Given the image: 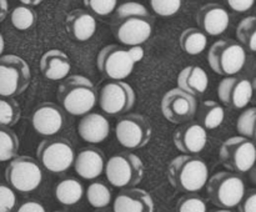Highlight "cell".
<instances>
[{
	"label": "cell",
	"mask_w": 256,
	"mask_h": 212,
	"mask_svg": "<svg viewBox=\"0 0 256 212\" xmlns=\"http://www.w3.org/2000/svg\"><path fill=\"white\" fill-rule=\"evenodd\" d=\"M168 179L174 189L185 194H195L206 185L209 180V167L202 157L182 154L169 164Z\"/></svg>",
	"instance_id": "obj_1"
},
{
	"label": "cell",
	"mask_w": 256,
	"mask_h": 212,
	"mask_svg": "<svg viewBox=\"0 0 256 212\" xmlns=\"http://www.w3.org/2000/svg\"><path fill=\"white\" fill-rule=\"evenodd\" d=\"M58 99L68 114L84 116L89 114L98 101L94 84L82 75L66 76L58 89Z\"/></svg>",
	"instance_id": "obj_2"
},
{
	"label": "cell",
	"mask_w": 256,
	"mask_h": 212,
	"mask_svg": "<svg viewBox=\"0 0 256 212\" xmlns=\"http://www.w3.org/2000/svg\"><path fill=\"white\" fill-rule=\"evenodd\" d=\"M205 186L209 200L219 209L236 207L246 191L244 179L236 172H216L209 177Z\"/></svg>",
	"instance_id": "obj_3"
},
{
	"label": "cell",
	"mask_w": 256,
	"mask_h": 212,
	"mask_svg": "<svg viewBox=\"0 0 256 212\" xmlns=\"http://www.w3.org/2000/svg\"><path fill=\"white\" fill-rule=\"evenodd\" d=\"M106 180L118 189H129L136 186L144 177V162L138 155L132 152H120L112 155L104 166Z\"/></svg>",
	"instance_id": "obj_4"
},
{
	"label": "cell",
	"mask_w": 256,
	"mask_h": 212,
	"mask_svg": "<svg viewBox=\"0 0 256 212\" xmlns=\"http://www.w3.org/2000/svg\"><path fill=\"white\" fill-rule=\"evenodd\" d=\"M208 62L212 71L222 76L238 75L246 62V50L235 40H218L208 51Z\"/></svg>",
	"instance_id": "obj_5"
},
{
	"label": "cell",
	"mask_w": 256,
	"mask_h": 212,
	"mask_svg": "<svg viewBox=\"0 0 256 212\" xmlns=\"http://www.w3.org/2000/svg\"><path fill=\"white\" fill-rule=\"evenodd\" d=\"M32 81L30 66L22 57L14 54L0 56V96H19Z\"/></svg>",
	"instance_id": "obj_6"
},
{
	"label": "cell",
	"mask_w": 256,
	"mask_h": 212,
	"mask_svg": "<svg viewBox=\"0 0 256 212\" xmlns=\"http://www.w3.org/2000/svg\"><path fill=\"white\" fill-rule=\"evenodd\" d=\"M5 180L14 191L29 194L42 184V165L30 156L14 157L5 169Z\"/></svg>",
	"instance_id": "obj_7"
},
{
	"label": "cell",
	"mask_w": 256,
	"mask_h": 212,
	"mask_svg": "<svg viewBox=\"0 0 256 212\" xmlns=\"http://www.w3.org/2000/svg\"><path fill=\"white\" fill-rule=\"evenodd\" d=\"M39 164L52 174L68 171L74 164L75 151L72 142L64 137L45 139L38 146Z\"/></svg>",
	"instance_id": "obj_8"
},
{
	"label": "cell",
	"mask_w": 256,
	"mask_h": 212,
	"mask_svg": "<svg viewBox=\"0 0 256 212\" xmlns=\"http://www.w3.org/2000/svg\"><path fill=\"white\" fill-rule=\"evenodd\" d=\"M220 161L230 171L245 174L254 167L256 150L252 140L232 136L222 142L219 151Z\"/></svg>",
	"instance_id": "obj_9"
},
{
	"label": "cell",
	"mask_w": 256,
	"mask_h": 212,
	"mask_svg": "<svg viewBox=\"0 0 256 212\" xmlns=\"http://www.w3.org/2000/svg\"><path fill=\"white\" fill-rule=\"evenodd\" d=\"M136 101L135 91L128 82L112 80L102 85L98 102L102 111L109 116H119L132 109Z\"/></svg>",
	"instance_id": "obj_10"
},
{
	"label": "cell",
	"mask_w": 256,
	"mask_h": 212,
	"mask_svg": "<svg viewBox=\"0 0 256 212\" xmlns=\"http://www.w3.org/2000/svg\"><path fill=\"white\" fill-rule=\"evenodd\" d=\"M150 121L140 114H128L120 117L115 126V136L126 149H142L152 140Z\"/></svg>",
	"instance_id": "obj_11"
},
{
	"label": "cell",
	"mask_w": 256,
	"mask_h": 212,
	"mask_svg": "<svg viewBox=\"0 0 256 212\" xmlns=\"http://www.w3.org/2000/svg\"><path fill=\"white\" fill-rule=\"evenodd\" d=\"M99 71L112 80H124L132 74L134 62L128 54V49L110 44L102 47L96 57Z\"/></svg>",
	"instance_id": "obj_12"
},
{
	"label": "cell",
	"mask_w": 256,
	"mask_h": 212,
	"mask_svg": "<svg viewBox=\"0 0 256 212\" xmlns=\"http://www.w3.org/2000/svg\"><path fill=\"white\" fill-rule=\"evenodd\" d=\"M198 111L196 97L179 87L169 90L162 99V116L172 124H184L195 117Z\"/></svg>",
	"instance_id": "obj_13"
},
{
	"label": "cell",
	"mask_w": 256,
	"mask_h": 212,
	"mask_svg": "<svg viewBox=\"0 0 256 212\" xmlns=\"http://www.w3.org/2000/svg\"><path fill=\"white\" fill-rule=\"evenodd\" d=\"M254 94V82L244 75L226 76L218 86L220 101L232 109H245L250 104Z\"/></svg>",
	"instance_id": "obj_14"
},
{
	"label": "cell",
	"mask_w": 256,
	"mask_h": 212,
	"mask_svg": "<svg viewBox=\"0 0 256 212\" xmlns=\"http://www.w3.org/2000/svg\"><path fill=\"white\" fill-rule=\"evenodd\" d=\"M115 21L116 22L114 24L112 31L115 37L125 46L142 45L152 36V17L130 16Z\"/></svg>",
	"instance_id": "obj_15"
},
{
	"label": "cell",
	"mask_w": 256,
	"mask_h": 212,
	"mask_svg": "<svg viewBox=\"0 0 256 212\" xmlns=\"http://www.w3.org/2000/svg\"><path fill=\"white\" fill-rule=\"evenodd\" d=\"M32 124L42 136H54L64 126V112L54 102H42L32 112Z\"/></svg>",
	"instance_id": "obj_16"
},
{
	"label": "cell",
	"mask_w": 256,
	"mask_h": 212,
	"mask_svg": "<svg viewBox=\"0 0 256 212\" xmlns=\"http://www.w3.org/2000/svg\"><path fill=\"white\" fill-rule=\"evenodd\" d=\"M172 141L180 152L186 155H198L208 144V130L196 122L184 124L172 134Z\"/></svg>",
	"instance_id": "obj_17"
},
{
	"label": "cell",
	"mask_w": 256,
	"mask_h": 212,
	"mask_svg": "<svg viewBox=\"0 0 256 212\" xmlns=\"http://www.w3.org/2000/svg\"><path fill=\"white\" fill-rule=\"evenodd\" d=\"M196 22L205 35L219 36L229 27L230 15L222 5L209 2L198 10Z\"/></svg>",
	"instance_id": "obj_18"
},
{
	"label": "cell",
	"mask_w": 256,
	"mask_h": 212,
	"mask_svg": "<svg viewBox=\"0 0 256 212\" xmlns=\"http://www.w3.org/2000/svg\"><path fill=\"white\" fill-rule=\"evenodd\" d=\"M114 212H154L155 205L152 195L142 189L129 187L115 197Z\"/></svg>",
	"instance_id": "obj_19"
},
{
	"label": "cell",
	"mask_w": 256,
	"mask_h": 212,
	"mask_svg": "<svg viewBox=\"0 0 256 212\" xmlns=\"http://www.w3.org/2000/svg\"><path fill=\"white\" fill-rule=\"evenodd\" d=\"M75 172L84 180H95L104 172L105 156L100 149L95 146H86L75 155Z\"/></svg>",
	"instance_id": "obj_20"
},
{
	"label": "cell",
	"mask_w": 256,
	"mask_h": 212,
	"mask_svg": "<svg viewBox=\"0 0 256 212\" xmlns=\"http://www.w3.org/2000/svg\"><path fill=\"white\" fill-rule=\"evenodd\" d=\"M78 134L88 144H100L109 136L110 122L104 115L89 112L80 120L78 125Z\"/></svg>",
	"instance_id": "obj_21"
},
{
	"label": "cell",
	"mask_w": 256,
	"mask_h": 212,
	"mask_svg": "<svg viewBox=\"0 0 256 212\" xmlns=\"http://www.w3.org/2000/svg\"><path fill=\"white\" fill-rule=\"evenodd\" d=\"M65 25L70 36L80 42L88 41L96 31V19L84 9H74L66 15Z\"/></svg>",
	"instance_id": "obj_22"
},
{
	"label": "cell",
	"mask_w": 256,
	"mask_h": 212,
	"mask_svg": "<svg viewBox=\"0 0 256 212\" xmlns=\"http://www.w3.org/2000/svg\"><path fill=\"white\" fill-rule=\"evenodd\" d=\"M72 70L70 59L64 51L59 49H52L44 52L40 59V71L52 81L64 80Z\"/></svg>",
	"instance_id": "obj_23"
},
{
	"label": "cell",
	"mask_w": 256,
	"mask_h": 212,
	"mask_svg": "<svg viewBox=\"0 0 256 212\" xmlns=\"http://www.w3.org/2000/svg\"><path fill=\"white\" fill-rule=\"evenodd\" d=\"M208 86H209V76L206 71L200 66L189 65L184 67L178 76V87L195 97L204 94Z\"/></svg>",
	"instance_id": "obj_24"
},
{
	"label": "cell",
	"mask_w": 256,
	"mask_h": 212,
	"mask_svg": "<svg viewBox=\"0 0 256 212\" xmlns=\"http://www.w3.org/2000/svg\"><path fill=\"white\" fill-rule=\"evenodd\" d=\"M84 196V187L76 179L68 177L55 186V199L64 206L76 205Z\"/></svg>",
	"instance_id": "obj_25"
},
{
	"label": "cell",
	"mask_w": 256,
	"mask_h": 212,
	"mask_svg": "<svg viewBox=\"0 0 256 212\" xmlns=\"http://www.w3.org/2000/svg\"><path fill=\"white\" fill-rule=\"evenodd\" d=\"M199 119L205 130L218 129L224 122L225 109L214 100H206L199 109Z\"/></svg>",
	"instance_id": "obj_26"
},
{
	"label": "cell",
	"mask_w": 256,
	"mask_h": 212,
	"mask_svg": "<svg viewBox=\"0 0 256 212\" xmlns=\"http://www.w3.org/2000/svg\"><path fill=\"white\" fill-rule=\"evenodd\" d=\"M180 47L189 55H199L206 49L208 37L196 27H188L180 35Z\"/></svg>",
	"instance_id": "obj_27"
},
{
	"label": "cell",
	"mask_w": 256,
	"mask_h": 212,
	"mask_svg": "<svg viewBox=\"0 0 256 212\" xmlns=\"http://www.w3.org/2000/svg\"><path fill=\"white\" fill-rule=\"evenodd\" d=\"M19 137L9 127H0V162L10 161L19 152Z\"/></svg>",
	"instance_id": "obj_28"
},
{
	"label": "cell",
	"mask_w": 256,
	"mask_h": 212,
	"mask_svg": "<svg viewBox=\"0 0 256 212\" xmlns=\"http://www.w3.org/2000/svg\"><path fill=\"white\" fill-rule=\"evenodd\" d=\"M236 37L240 44L249 50L250 52L256 51V17L246 16L239 22L236 27Z\"/></svg>",
	"instance_id": "obj_29"
},
{
	"label": "cell",
	"mask_w": 256,
	"mask_h": 212,
	"mask_svg": "<svg viewBox=\"0 0 256 212\" xmlns=\"http://www.w3.org/2000/svg\"><path fill=\"white\" fill-rule=\"evenodd\" d=\"M22 110L14 97L0 96V127H12L19 122Z\"/></svg>",
	"instance_id": "obj_30"
},
{
	"label": "cell",
	"mask_w": 256,
	"mask_h": 212,
	"mask_svg": "<svg viewBox=\"0 0 256 212\" xmlns=\"http://www.w3.org/2000/svg\"><path fill=\"white\" fill-rule=\"evenodd\" d=\"M86 200L94 209H104L112 202V191L104 182H92L86 189Z\"/></svg>",
	"instance_id": "obj_31"
},
{
	"label": "cell",
	"mask_w": 256,
	"mask_h": 212,
	"mask_svg": "<svg viewBox=\"0 0 256 212\" xmlns=\"http://www.w3.org/2000/svg\"><path fill=\"white\" fill-rule=\"evenodd\" d=\"M38 15L32 7L26 6V5H19L15 7L10 14V21L12 26L20 31H25L34 26L36 22Z\"/></svg>",
	"instance_id": "obj_32"
},
{
	"label": "cell",
	"mask_w": 256,
	"mask_h": 212,
	"mask_svg": "<svg viewBox=\"0 0 256 212\" xmlns=\"http://www.w3.org/2000/svg\"><path fill=\"white\" fill-rule=\"evenodd\" d=\"M255 121H256V107H245L244 111L240 114L236 121V130L240 136L252 140L255 136Z\"/></svg>",
	"instance_id": "obj_33"
},
{
	"label": "cell",
	"mask_w": 256,
	"mask_h": 212,
	"mask_svg": "<svg viewBox=\"0 0 256 212\" xmlns=\"http://www.w3.org/2000/svg\"><path fill=\"white\" fill-rule=\"evenodd\" d=\"M130 16H145V17H152L150 16L149 10L146 9L145 5L142 2L138 1H126L122 2V5L115 9V20L125 19V17Z\"/></svg>",
	"instance_id": "obj_34"
},
{
	"label": "cell",
	"mask_w": 256,
	"mask_h": 212,
	"mask_svg": "<svg viewBox=\"0 0 256 212\" xmlns=\"http://www.w3.org/2000/svg\"><path fill=\"white\" fill-rule=\"evenodd\" d=\"M182 0H150L152 11L162 17H172L179 12Z\"/></svg>",
	"instance_id": "obj_35"
},
{
	"label": "cell",
	"mask_w": 256,
	"mask_h": 212,
	"mask_svg": "<svg viewBox=\"0 0 256 212\" xmlns=\"http://www.w3.org/2000/svg\"><path fill=\"white\" fill-rule=\"evenodd\" d=\"M178 212H206V202L195 194H188L178 202Z\"/></svg>",
	"instance_id": "obj_36"
},
{
	"label": "cell",
	"mask_w": 256,
	"mask_h": 212,
	"mask_svg": "<svg viewBox=\"0 0 256 212\" xmlns=\"http://www.w3.org/2000/svg\"><path fill=\"white\" fill-rule=\"evenodd\" d=\"M84 5L98 16H109L115 11L118 0H82Z\"/></svg>",
	"instance_id": "obj_37"
},
{
	"label": "cell",
	"mask_w": 256,
	"mask_h": 212,
	"mask_svg": "<svg viewBox=\"0 0 256 212\" xmlns=\"http://www.w3.org/2000/svg\"><path fill=\"white\" fill-rule=\"evenodd\" d=\"M16 195L9 185L0 184V212H12L16 207Z\"/></svg>",
	"instance_id": "obj_38"
},
{
	"label": "cell",
	"mask_w": 256,
	"mask_h": 212,
	"mask_svg": "<svg viewBox=\"0 0 256 212\" xmlns=\"http://www.w3.org/2000/svg\"><path fill=\"white\" fill-rule=\"evenodd\" d=\"M238 206L240 212H256V190H246Z\"/></svg>",
	"instance_id": "obj_39"
},
{
	"label": "cell",
	"mask_w": 256,
	"mask_h": 212,
	"mask_svg": "<svg viewBox=\"0 0 256 212\" xmlns=\"http://www.w3.org/2000/svg\"><path fill=\"white\" fill-rule=\"evenodd\" d=\"M228 6L236 12L249 11L254 6L255 0H225Z\"/></svg>",
	"instance_id": "obj_40"
},
{
	"label": "cell",
	"mask_w": 256,
	"mask_h": 212,
	"mask_svg": "<svg viewBox=\"0 0 256 212\" xmlns=\"http://www.w3.org/2000/svg\"><path fill=\"white\" fill-rule=\"evenodd\" d=\"M14 212H46L45 207L38 201H26L15 209Z\"/></svg>",
	"instance_id": "obj_41"
},
{
	"label": "cell",
	"mask_w": 256,
	"mask_h": 212,
	"mask_svg": "<svg viewBox=\"0 0 256 212\" xmlns=\"http://www.w3.org/2000/svg\"><path fill=\"white\" fill-rule=\"evenodd\" d=\"M128 54H129L130 59L132 60V62L136 64V62L142 61V57H144V54H145V50L142 45H136V46H130L129 49H128Z\"/></svg>",
	"instance_id": "obj_42"
},
{
	"label": "cell",
	"mask_w": 256,
	"mask_h": 212,
	"mask_svg": "<svg viewBox=\"0 0 256 212\" xmlns=\"http://www.w3.org/2000/svg\"><path fill=\"white\" fill-rule=\"evenodd\" d=\"M9 11V1L8 0H0V22L6 17Z\"/></svg>",
	"instance_id": "obj_43"
},
{
	"label": "cell",
	"mask_w": 256,
	"mask_h": 212,
	"mask_svg": "<svg viewBox=\"0 0 256 212\" xmlns=\"http://www.w3.org/2000/svg\"><path fill=\"white\" fill-rule=\"evenodd\" d=\"M19 1L22 2V5H26V6L32 7V6H36V5L42 4V0H19Z\"/></svg>",
	"instance_id": "obj_44"
},
{
	"label": "cell",
	"mask_w": 256,
	"mask_h": 212,
	"mask_svg": "<svg viewBox=\"0 0 256 212\" xmlns=\"http://www.w3.org/2000/svg\"><path fill=\"white\" fill-rule=\"evenodd\" d=\"M4 49H5L4 36H2V32H0V56H2V52H4Z\"/></svg>",
	"instance_id": "obj_45"
},
{
	"label": "cell",
	"mask_w": 256,
	"mask_h": 212,
	"mask_svg": "<svg viewBox=\"0 0 256 212\" xmlns=\"http://www.w3.org/2000/svg\"><path fill=\"white\" fill-rule=\"evenodd\" d=\"M214 212H232V211H230V210H228V209H220V210H216V211H214Z\"/></svg>",
	"instance_id": "obj_46"
},
{
	"label": "cell",
	"mask_w": 256,
	"mask_h": 212,
	"mask_svg": "<svg viewBox=\"0 0 256 212\" xmlns=\"http://www.w3.org/2000/svg\"><path fill=\"white\" fill-rule=\"evenodd\" d=\"M56 212H64V211H56Z\"/></svg>",
	"instance_id": "obj_47"
}]
</instances>
